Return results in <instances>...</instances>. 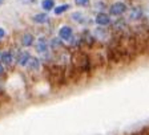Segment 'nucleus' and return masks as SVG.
I'll use <instances>...</instances> for the list:
<instances>
[{
	"mask_svg": "<svg viewBox=\"0 0 149 135\" xmlns=\"http://www.w3.org/2000/svg\"><path fill=\"white\" fill-rule=\"evenodd\" d=\"M49 41L45 37H39L36 41V52L41 56V61L44 65L51 64V53H49Z\"/></svg>",
	"mask_w": 149,
	"mask_h": 135,
	"instance_id": "nucleus-1",
	"label": "nucleus"
},
{
	"mask_svg": "<svg viewBox=\"0 0 149 135\" xmlns=\"http://www.w3.org/2000/svg\"><path fill=\"white\" fill-rule=\"evenodd\" d=\"M128 11V6L123 1H116V3L109 6V16H116L120 17Z\"/></svg>",
	"mask_w": 149,
	"mask_h": 135,
	"instance_id": "nucleus-2",
	"label": "nucleus"
},
{
	"mask_svg": "<svg viewBox=\"0 0 149 135\" xmlns=\"http://www.w3.org/2000/svg\"><path fill=\"white\" fill-rule=\"evenodd\" d=\"M93 37H95V40L96 41H108L111 40V32L108 31V29H105V28L102 27H99L96 28L95 31H93Z\"/></svg>",
	"mask_w": 149,
	"mask_h": 135,
	"instance_id": "nucleus-3",
	"label": "nucleus"
},
{
	"mask_svg": "<svg viewBox=\"0 0 149 135\" xmlns=\"http://www.w3.org/2000/svg\"><path fill=\"white\" fill-rule=\"evenodd\" d=\"M73 37V29L69 25H63L59 28V39L64 43H68Z\"/></svg>",
	"mask_w": 149,
	"mask_h": 135,
	"instance_id": "nucleus-4",
	"label": "nucleus"
},
{
	"mask_svg": "<svg viewBox=\"0 0 149 135\" xmlns=\"http://www.w3.org/2000/svg\"><path fill=\"white\" fill-rule=\"evenodd\" d=\"M29 59H31L29 52H27V50H19L17 54H16V57H15V61L19 66L25 68L27 64H28V61H29Z\"/></svg>",
	"mask_w": 149,
	"mask_h": 135,
	"instance_id": "nucleus-5",
	"label": "nucleus"
},
{
	"mask_svg": "<svg viewBox=\"0 0 149 135\" xmlns=\"http://www.w3.org/2000/svg\"><path fill=\"white\" fill-rule=\"evenodd\" d=\"M95 23H96L99 27L105 28V27H108V25L112 24V20H111V16H109L108 13L100 12V13H97L96 17H95Z\"/></svg>",
	"mask_w": 149,
	"mask_h": 135,
	"instance_id": "nucleus-6",
	"label": "nucleus"
},
{
	"mask_svg": "<svg viewBox=\"0 0 149 135\" xmlns=\"http://www.w3.org/2000/svg\"><path fill=\"white\" fill-rule=\"evenodd\" d=\"M0 62H1L4 66H12V65L15 64V56L12 54L11 50H1Z\"/></svg>",
	"mask_w": 149,
	"mask_h": 135,
	"instance_id": "nucleus-7",
	"label": "nucleus"
},
{
	"mask_svg": "<svg viewBox=\"0 0 149 135\" xmlns=\"http://www.w3.org/2000/svg\"><path fill=\"white\" fill-rule=\"evenodd\" d=\"M65 48V43L61 41L59 37H52L49 40V49L55 53H60Z\"/></svg>",
	"mask_w": 149,
	"mask_h": 135,
	"instance_id": "nucleus-8",
	"label": "nucleus"
},
{
	"mask_svg": "<svg viewBox=\"0 0 149 135\" xmlns=\"http://www.w3.org/2000/svg\"><path fill=\"white\" fill-rule=\"evenodd\" d=\"M144 17V11L141 7H133L129 9V15H128V20L129 21H139Z\"/></svg>",
	"mask_w": 149,
	"mask_h": 135,
	"instance_id": "nucleus-9",
	"label": "nucleus"
},
{
	"mask_svg": "<svg viewBox=\"0 0 149 135\" xmlns=\"http://www.w3.org/2000/svg\"><path fill=\"white\" fill-rule=\"evenodd\" d=\"M41 65H43V62L37 59V57H32L31 56V59H29V61H28V64L25 68H27L31 73H37V72H40Z\"/></svg>",
	"mask_w": 149,
	"mask_h": 135,
	"instance_id": "nucleus-10",
	"label": "nucleus"
},
{
	"mask_svg": "<svg viewBox=\"0 0 149 135\" xmlns=\"http://www.w3.org/2000/svg\"><path fill=\"white\" fill-rule=\"evenodd\" d=\"M35 43V36L32 33H23L22 37H20V45L22 46H25V48H29L32 46Z\"/></svg>",
	"mask_w": 149,
	"mask_h": 135,
	"instance_id": "nucleus-11",
	"label": "nucleus"
},
{
	"mask_svg": "<svg viewBox=\"0 0 149 135\" xmlns=\"http://www.w3.org/2000/svg\"><path fill=\"white\" fill-rule=\"evenodd\" d=\"M71 20L77 24H87V17L84 15L83 12H72L71 13Z\"/></svg>",
	"mask_w": 149,
	"mask_h": 135,
	"instance_id": "nucleus-12",
	"label": "nucleus"
},
{
	"mask_svg": "<svg viewBox=\"0 0 149 135\" xmlns=\"http://www.w3.org/2000/svg\"><path fill=\"white\" fill-rule=\"evenodd\" d=\"M32 21L36 23V24H47L49 21V17L47 13H36V15L32 16Z\"/></svg>",
	"mask_w": 149,
	"mask_h": 135,
	"instance_id": "nucleus-13",
	"label": "nucleus"
},
{
	"mask_svg": "<svg viewBox=\"0 0 149 135\" xmlns=\"http://www.w3.org/2000/svg\"><path fill=\"white\" fill-rule=\"evenodd\" d=\"M41 8L48 12V11H52L55 8V0H41Z\"/></svg>",
	"mask_w": 149,
	"mask_h": 135,
	"instance_id": "nucleus-14",
	"label": "nucleus"
},
{
	"mask_svg": "<svg viewBox=\"0 0 149 135\" xmlns=\"http://www.w3.org/2000/svg\"><path fill=\"white\" fill-rule=\"evenodd\" d=\"M69 8H71V6H69V4H61V6L55 7L53 12H55V15H56V16H60V15H63V13L67 12V11H68Z\"/></svg>",
	"mask_w": 149,
	"mask_h": 135,
	"instance_id": "nucleus-15",
	"label": "nucleus"
},
{
	"mask_svg": "<svg viewBox=\"0 0 149 135\" xmlns=\"http://www.w3.org/2000/svg\"><path fill=\"white\" fill-rule=\"evenodd\" d=\"M95 8H96V11H99V13L100 12H104V9H107V4L104 3V1H96Z\"/></svg>",
	"mask_w": 149,
	"mask_h": 135,
	"instance_id": "nucleus-16",
	"label": "nucleus"
},
{
	"mask_svg": "<svg viewBox=\"0 0 149 135\" xmlns=\"http://www.w3.org/2000/svg\"><path fill=\"white\" fill-rule=\"evenodd\" d=\"M74 4L77 7H88L91 4V0H74Z\"/></svg>",
	"mask_w": 149,
	"mask_h": 135,
	"instance_id": "nucleus-17",
	"label": "nucleus"
},
{
	"mask_svg": "<svg viewBox=\"0 0 149 135\" xmlns=\"http://www.w3.org/2000/svg\"><path fill=\"white\" fill-rule=\"evenodd\" d=\"M4 76H6V66L0 62V78H1V77H4Z\"/></svg>",
	"mask_w": 149,
	"mask_h": 135,
	"instance_id": "nucleus-18",
	"label": "nucleus"
},
{
	"mask_svg": "<svg viewBox=\"0 0 149 135\" xmlns=\"http://www.w3.org/2000/svg\"><path fill=\"white\" fill-rule=\"evenodd\" d=\"M20 3L23 4H32V3H36V0H19Z\"/></svg>",
	"mask_w": 149,
	"mask_h": 135,
	"instance_id": "nucleus-19",
	"label": "nucleus"
},
{
	"mask_svg": "<svg viewBox=\"0 0 149 135\" xmlns=\"http://www.w3.org/2000/svg\"><path fill=\"white\" fill-rule=\"evenodd\" d=\"M4 37H6V29L0 27V40H1V39H4Z\"/></svg>",
	"mask_w": 149,
	"mask_h": 135,
	"instance_id": "nucleus-20",
	"label": "nucleus"
},
{
	"mask_svg": "<svg viewBox=\"0 0 149 135\" xmlns=\"http://www.w3.org/2000/svg\"><path fill=\"white\" fill-rule=\"evenodd\" d=\"M3 3H4V0H0V6H1Z\"/></svg>",
	"mask_w": 149,
	"mask_h": 135,
	"instance_id": "nucleus-21",
	"label": "nucleus"
}]
</instances>
